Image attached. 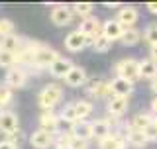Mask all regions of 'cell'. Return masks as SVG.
Listing matches in <instances>:
<instances>
[{"label":"cell","instance_id":"cell-1","mask_svg":"<svg viewBox=\"0 0 157 149\" xmlns=\"http://www.w3.org/2000/svg\"><path fill=\"white\" fill-rule=\"evenodd\" d=\"M63 100V88L57 82H49L41 88V92L37 94V104L43 112L53 110L59 102Z\"/></svg>","mask_w":157,"mask_h":149},{"label":"cell","instance_id":"cell-2","mask_svg":"<svg viewBox=\"0 0 157 149\" xmlns=\"http://www.w3.org/2000/svg\"><path fill=\"white\" fill-rule=\"evenodd\" d=\"M114 71H116L118 78L136 82L137 78H140V61H137V59H132V57L120 59V61L114 65Z\"/></svg>","mask_w":157,"mask_h":149},{"label":"cell","instance_id":"cell-3","mask_svg":"<svg viewBox=\"0 0 157 149\" xmlns=\"http://www.w3.org/2000/svg\"><path fill=\"white\" fill-rule=\"evenodd\" d=\"M85 86H86V92L94 98H112L114 96V94H112L110 81H106V78H100V77L96 78L94 77V78H90Z\"/></svg>","mask_w":157,"mask_h":149},{"label":"cell","instance_id":"cell-4","mask_svg":"<svg viewBox=\"0 0 157 149\" xmlns=\"http://www.w3.org/2000/svg\"><path fill=\"white\" fill-rule=\"evenodd\" d=\"M92 41H94V37H86L85 33H81L78 29H75V32L67 33L65 47L69 49V51L77 53V51H82L85 47H92Z\"/></svg>","mask_w":157,"mask_h":149},{"label":"cell","instance_id":"cell-5","mask_svg":"<svg viewBox=\"0 0 157 149\" xmlns=\"http://www.w3.org/2000/svg\"><path fill=\"white\" fill-rule=\"evenodd\" d=\"M59 57H61V55L57 53V49H53L51 45H45L43 49H39L36 55H33V63H32V67L36 65V69H49Z\"/></svg>","mask_w":157,"mask_h":149},{"label":"cell","instance_id":"cell-6","mask_svg":"<svg viewBox=\"0 0 157 149\" xmlns=\"http://www.w3.org/2000/svg\"><path fill=\"white\" fill-rule=\"evenodd\" d=\"M73 18H75V12H73L71 6L57 4V6H53V10H51V22L55 24V26H59V28L69 26V24L73 22Z\"/></svg>","mask_w":157,"mask_h":149},{"label":"cell","instance_id":"cell-7","mask_svg":"<svg viewBox=\"0 0 157 149\" xmlns=\"http://www.w3.org/2000/svg\"><path fill=\"white\" fill-rule=\"evenodd\" d=\"M28 81V73L24 67H12L6 71V77H4V84L8 88H22L26 86Z\"/></svg>","mask_w":157,"mask_h":149},{"label":"cell","instance_id":"cell-8","mask_svg":"<svg viewBox=\"0 0 157 149\" xmlns=\"http://www.w3.org/2000/svg\"><path fill=\"white\" fill-rule=\"evenodd\" d=\"M116 20L126 29H130V28H134L137 24V20H140V10H137L136 6H122L116 12Z\"/></svg>","mask_w":157,"mask_h":149},{"label":"cell","instance_id":"cell-9","mask_svg":"<svg viewBox=\"0 0 157 149\" xmlns=\"http://www.w3.org/2000/svg\"><path fill=\"white\" fill-rule=\"evenodd\" d=\"M128 96H112L108 98V104H106V112L110 118H120L124 116L126 110H128Z\"/></svg>","mask_w":157,"mask_h":149},{"label":"cell","instance_id":"cell-10","mask_svg":"<svg viewBox=\"0 0 157 149\" xmlns=\"http://www.w3.org/2000/svg\"><path fill=\"white\" fill-rule=\"evenodd\" d=\"M78 32L85 33L86 37H98L102 33V22L96 16H88L85 20H81V26H78Z\"/></svg>","mask_w":157,"mask_h":149},{"label":"cell","instance_id":"cell-11","mask_svg":"<svg viewBox=\"0 0 157 149\" xmlns=\"http://www.w3.org/2000/svg\"><path fill=\"white\" fill-rule=\"evenodd\" d=\"M18 132V116L12 110L0 112V133L4 136H12Z\"/></svg>","mask_w":157,"mask_h":149},{"label":"cell","instance_id":"cell-12","mask_svg":"<svg viewBox=\"0 0 157 149\" xmlns=\"http://www.w3.org/2000/svg\"><path fill=\"white\" fill-rule=\"evenodd\" d=\"M124 32H126V28L122 26L116 18H110V20H106V22H102V36H106L108 39H112V41L122 39Z\"/></svg>","mask_w":157,"mask_h":149},{"label":"cell","instance_id":"cell-13","mask_svg":"<svg viewBox=\"0 0 157 149\" xmlns=\"http://www.w3.org/2000/svg\"><path fill=\"white\" fill-rule=\"evenodd\" d=\"M39 128L45 130L53 136L59 133V116L53 110H47V112H41L39 114Z\"/></svg>","mask_w":157,"mask_h":149},{"label":"cell","instance_id":"cell-14","mask_svg":"<svg viewBox=\"0 0 157 149\" xmlns=\"http://www.w3.org/2000/svg\"><path fill=\"white\" fill-rule=\"evenodd\" d=\"M29 143H32L36 149H47L49 145L55 143V136L39 128V130H36L32 136H29Z\"/></svg>","mask_w":157,"mask_h":149},{"label":"cell","instance_id":"cell-15","mask_svg":"<svg viewBox=\"0 0 157 149\" xmlns=\"http://www.w3.org/2000/svg\"><path fill=\"white\" fill-rule=\"evenodd\" d=\"M114 118H98V120L92 122V130H94V137L98 141L100 139H104V137H108L110 133H114L112 132V126H114Z\"/></svg>","mask_w":157,"mask_h":149},{"label":"cell","instance_id":"cell-16","mask_svg":"<svg viewBox=\"0 0 157 149\" xmlns=\"http://www.w3.org/2000/svg\"><path fill=\"white\" fill-rule=\"evenodd\" d=\"M75 67V63L71 61V59L67 57H59L55 63H53L51 67H49V73L53 74L55 78H65L69 73H71V69Z\"/></svg>","mask_w":157,"mask_h":149},{"label":"cell","instance_id":"cell-17","mask_svg":"<svg viewBox=\"0 0 157 149\" xmlns=\"http://www.w3.org/2000/svg\"><path fill=\"white\" fill-rule=\"evenodd\" d=\"M153 114L151 112H137L134 118H132V122H130V130H136V132H145L147 128L153 124Z\"/></svg>","mask_w":157,"mask_h":149},{"label":"cell","instance_id":"cell-18","mask_svg":"<svg viewBox=\"0 0 157 149\" xmlns=\"http://www.w3.org/2000/svg\"><path fill=\"white\" fill-rule=\"evenodd\" d=\"M88 82V78H86V71L82 67H78L75 65L71 69V73L65 77V84H69V86H73V88H78V86H85V84Z\"/></svg>","mask_w":157,"mask_h":149},{"label":"cell","instance_id":"cell-19","mask_svg":"<svg viewBox=\"0 0 157 149\" xmlns=\"http://www.w3.org/2000/svg\"><path fill=\"white\" fill-rule=\"evenodd\" d=\"M73 136L77 137V139H82V141H90L92 137H94V130H92V122H77L75 126L71 128Z\"/></svg>","mask_w":157,"mask_h":149},{"label":"cell","instance_id":"cell-20","mask_svg":"<svg viewBox=\"0 0 157 149\" xmlns=\"http://www.w3.org/2000/svg\"><path fill=\"white\" fill-rule=\"evenodd\" d=\"M126 137L120 136V133H110L108 137L98 141V149H126Z\"/></svg>","mask_w":157,"mask_h":149},{"label":"cell","instance_id":"cell-21","mask_svg":"<svg viewBox=\"0 0 157 149\" xmlns=\"http://www.w3.org/2000/svg\"><path fill=\"white\" fill-rule=\"evenodd\" d=\"M110 86H112V94L114 96H130L132 90H134V82L118 78V77H114L110 81Z\"/></svg>","mask_w":157,"mask_h":149},{"label":"cell","instance_id":"cell-22","mask_svg":"<svg viewBox=\"0 0 157 149\" xmlns=\"http://www.w3.org/2000/svg\"><path fill=\"white\" fill-rule=\"evenodd\" d=\"M140 78H147V81L157 78V63L151 57L140 61Z\"/></svg>","mask_w":157,"mask_h":149},{"label":"cell","instance_id":"cell-23","mask_svg":"<svg viewBox=\"0 0 157 149\" xmlns=\"http://www.w3.org/2000/svg\"><path fill=\"white\" fill-rule=\"evenodd\" d=\"M24 43H26V39L16 36V33H14V36H8V37H2V49L4 51L14 53V55L24 49Z\"/></svg>","mask_w":157,"mask_h":149},{"label":"cell","instance_id":"cell-24","mask_svg":"<svg viewBox=\"0 0 157 149\" xmlns=\"http://www.w3.org/2000/svg\"><path fill=\"white\" fill-rule=\"evenodd\" d=\"M124 137H126V143H128V145H134V147H144V145L149 143L144 132H136V130H130V128H126Z\"/></svg>","mask_w":157,"mask_h":149},{"label":"cell","instance_id":"cell-25","mask_svg":"<svg viewBox=\"0 0 157 149\" xmlns=\"http://www.w3.org/2000/svg\"><path fill=\"white\" fill-rule=\"evenodd\" d=\"M92 110H94V106H92L90 100H75V112H77V118L78 122H85L88 116L92 114Z\"/></svg>","mask_w":157,"mask_h":149},{"label":"cell","instance_id":"cell-26","mask_svg":"<svg viewBox=\"0 0 157 149\" xmlns=\"http://www.w3.org/2000/svg\"><path fill=\"white\" fill-rule=\"evenodd\" d=\"M144 37V32H140V29H136V28H130V29H126L124 32V36H122L120 41L124 43L126 47H134L140 43V39Z\"/></svg>","mask_w":157,"mask_h":149},{"label":"cell","instance_id":"cell-27","mask_svg":"<svg viewBox=\"0 0 157 149\" xmlns=\"http://www.w3.org/2000/svg\"><path fill=\"white\" fill-rule=\"evenodd\" d=\"M59 118H61V120L65 122V124H69V126H75V124L78 122L77 112H75V102H69V104H65V108L61 110Z\"/></svg>","mask_w":157,"mask_h":149},{"label":"cell","instance_id":"cell-28","mask_svg":"<svg viewBox=\"0 0 157 149\" xmlns=\"http://www.w3.org/2000/svg\"><path fill=\"white\" fill-rule=\"evenodd\" d=\"M112 39H108L106 36H98V37H94V41H92V51H96V53H106V51H110L112 49Z\"/></svg>","mask_w":157,"mask_h":149},{"label":"cell","instance_id":"cell-29","mask_svg":"<svg viewBox=\"0 0 157 149\" xmlns=\"http://www.w3.org/2000/svg\"><path fill=\"white\" fill-rule=\"evenodd\" d=\"M73 139H75L73 132L71 130H63V132H59L55 136V147H71Z\"/></svg>","mask_w":157,"mask_h":149},{"label":"cell","instance_id":"cell-30","mask_svg":"<svg viewBox=\"0 0 157 149\" xmlns=\"http://www.w3.org/2000/svg\"><path fill=\"white\" fill-rule=\"evenodd\" d=\"M144 39L149 43L151 47L157 45V22H151V24H147V26H145V29H144Z\"/></svg>","mask_w":157,"mask_h":149},{"label":"cell","instance_id":"cell-31","mask_svg":"<svg viewBox=\"0 0 157 149\" xmlns=\"http://www.w3.org/2000/svg\"><path fill=\"white\" fill-rule=\"evenodd\" d=\"M14 32H16V24L8 18H0V37L14 36Z\"/></svg>","mask_w":157,"mask_h":149},{"label":"cell","instance_id":"cell-32","mask_svg":"<svg viewBox=\"0 0 157 149\" xmlns=\"http://www.w3.org/2000/svg\"><path fill=\"white\" fill-rule=\"evenodd\" d=\"M92 4H86V2H78V4H75L73 6V12H75V16H78V18H88V16H92Z\"/></svg>","mask_w":157,"mask_h":149},{"label":"cell","instance_id":"cell-33","mask_svg":"<svg viewBox=\"0 0 157 149\" xmlns=\"http://www.w3.org/2000/svg\"><path fill=\"white\" fill-rule=\"evenodd\" d=\"M18 63H16V55L14 53H10V51H4L2 49V53H0V67H6V69H12V67H16Z\"/></svg>","mask_w":157,"mask_h":149},{"label":"cell","instance_id":"cell-34","mask_svg":"<svg viewBox=\"0 0 157 149\" xmlns=\"http://www.w3.org/2000/svg\"><path fill=\"white\" fill-rule=\"evenodd\" d=\"M10 100H12V88H8L6 84H2V86H0V104L6 106Z\"/></svg>","mask_w":157,"mask_h":149},{"label":"cell","instance_id":"cell-35","mask_svg":"<svg viewBox=\"0 0 157 149\" xmlns=\"http://www.w3.org/2000/svg\"><path fill=\"white\" fill-rule=\"evenodd\" d=\"M144 133H145L147 141H157V126H155V124H151V126L147 128Z\"/></svg>","mask_w":157,"mask_h":149},{"label":"cell","instance_id":"cell-36","mask_svg":"<svg viewBox=\"0 0 157 149\" xmlns=\"http://www.w3.org/2000/svg\"><path fill=\"white\" fill-rule=\"evenodd\" d=\"M71 149H88V141H82V139H73L71 143Z\"/></svg>","mask_w":157,"mask_h":149},{"label":"cell","instance_id":"cell-37","mask_svg":"<svg viewBox=\"0 0 157 149\" xmlns=\"http://www.w3.org/2000/svg\"><path fill=\"white\" fill-rule=\"evenodd\" d=\"M18 145L16 143H12V141H6V139H2L0 141V149H16Z\"/></svg>","mask_w":157,"mask_h":149},{"label":"cell","instance_id":"cell-38","mask_svg":"<svg viewBox=\"0 0 157 149\" xmlns=\"http://www.w3.org/2000/svg\"><path fill=\"white\" fill-rule=\"evenodd\" d=\"M147 10H149L151 14H155V16H157V2H149V4H147Z\"/></svg>","mask_w":157,"mask_h":149},{"label":"cell","instance_id":"cell-39","mask_svg":"<svg viewBox=\"0 0 157 149\" xmlns=\"http://www.w3.org/2000/svg\"><path fill=\"white\" fill-rule=\"evenodd\" d=\"M151 114L157 116V96H153V100H151Z\"/></svg>","mask_w":157,"mask_h":149},{"label":"cell","instance_id":"cell-40","mask_svg":"<svg viewBox=\"0 0 157 149\" xmlns=\"http://www.w3.org/2000/svg\"><path fill=\"white\" fill-rule=\"evenodd\" d=\"M149 55H151V59H153V61L157 63V45H153V47L149 49Z\"/></svg>","mask_w":157,"mask_h":149},{"label":"cell","instance_id":"cell-41","mask_svg":"<svg viewBox=\"0 0 157 149\" xmlns=\"http://www.w3.org/2000/svg\"><path fill=\"white\" fill-rule=\"evenodd\" d=\"M151 92L157 96V78H153V81H151Z\"/></svg>","mask_w":157,"mask_h":149},{"label":"cell","instance_id":"cell-42","mask_svg":"<svg viewBox=\"0 0 157 149\" xmlns=\"http://www.w3.org/2000/svg\"><path fill=\"white\" fill-rule=\"evenodd\" d=\"M116 6H118L116 2H106V8H116Z\"/></svg>","mask_w":157,"mask_h":149},{"label":"cell","instance_id":"cell-43","mask_svg":"<svg viewBox=\"0 0 157 149\" xmlns=\"http://www.w3.org/2000/svg\"><path fill=\"white\" fill-rule=\"evenodd\" d=\"M0 53H2V39H0Z\"/></svg>","mask_w":157,"mask_h":149},{"label":"cell","instance_id":"cell-44","mask_svg":"<svg viewBox=\"0 0 157 149\" xmlns=\"http://www.w3.org/2000/svg\"><path fill=\"white\" fill-rule=\"evenodd\" d=\"M153 124H155V126H157V116H155V118H153Z\"/></svg>","mask_w":157,"mask_h":149},{"label":"cell","instance_id":"cell-45","mask_svg":"<svg viewBox=\"0 0 157 149\" xmlns=\"http://www.w3.org/2000/svg\"><path fill=\"white\" fill-rule=\"evenodd\" d=\"M55 149H71V147H55Z\"/></svg>","mask_w":157,"mask_h":149},{"label":"cell","instance_id":"cell-46","mask_svg":"<svg viewBox=\"0 0 157 149\" xmlns=\"http://www.w3.org/2000/svg\"><path fill=\"white\" fill-rule=\"evenodd\" d=\"M0 112H4V106H2V104H0Z\"/></svg>","mask_w":157,"mask_h":149},{"label":"cell","instance_id":"cell-47","mask_svg":"<svg viewBox=\"0 0 157 149\" xmlns=\"http://www.w3.org/2000/svg\"><path fill=\"white\" fill-rule=\"evenodd\" d=\"M16 149H20V147H16Z\"/></svg>","mask_w":157,"mask_h":149}]
</instances>
